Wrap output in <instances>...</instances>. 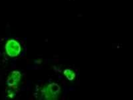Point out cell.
<instances>
[{
    "instance_id": "obj_1",
    "label": "cell",
    "mask_w": 133,
    "mask_h": 100,
    "mask_svg": "<svg viewBox=\"0 0 133 100\" xmlns=\"http://www.w3.org/2000/svg\"><path fill=\"white\" fill-rule=\"evenodd\" d=\"M4 48L5 52L11 58L18 56L22 52L21 44L15 39H11L7 41Z\"/></svg>"
}]
</instances>
